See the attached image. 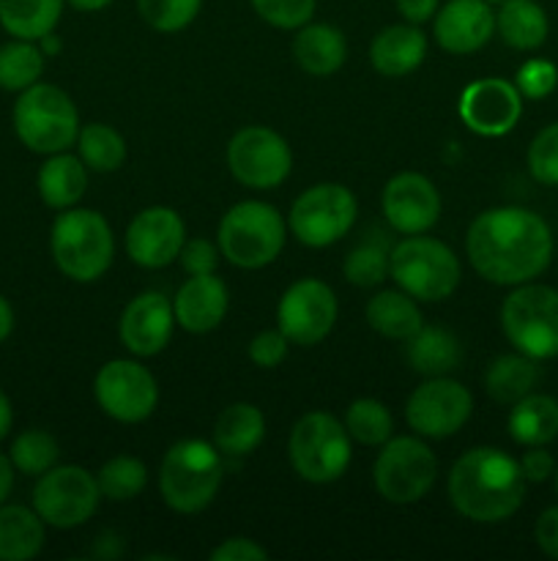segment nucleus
I'll return each instance as SVG.
<instances>
[{"mask_svg":"<svg viewBox=\"0 0 558 561\" xmlns=\"http://www.w3.org/2000/svg\"><path fill=\"white\" fill-rule=\"evenodd\" d=\"M14 131L22 146L33 153H60L77 146L80 135V113L66 91L49 82H36L16 96Z\"/></svg>","mask_w":558,"mask_h":561,"instance_id":"5","label":"nucleus"},{"mask_svg":"<svg viewBox=\"0 0 558 561\" xmlns=\"http://www.w3.org/2000/svg\"><path fill=\"white\" fill-rule=\"evenodd\" d=\"M474 414V398L460 381L435 376L414 389L405 405L410 431L425 438H449L463 431Z\"/></svg>","mask_w":558,"mask_h":561,"instance_id":"15","label":"nucleus"},{"mask_svg":"<svg viewBox=\"0 0 558 561\" xmlns=\"http://www.w3.org/2000/svg\"><path fill=\"white\" fill-rule=\"evenodd\" d=\"M14 477H16V469L11 466L9 455L0 453V504L9 502L11 491H14Z\"/></svg>","mask_w":558,"mask_h":561,"instance_id":"50","label":"nucleus"},{"mask_svg":"<svg viewBox=\"0 0 558 561\" xmlns=\"http://www.w3.org/2000/svg\"><path fill=\"white\" fill-rule=\"evenodd\" d=\"M255 14L279 31H299L312 20L317 0H249Z\"/></svg>","mask_w":558,"mask_h":561,"instance_id":"41","label":"nucleus"},{"mask_svg":"<svg viewBox=\"0 0 558 561\" xmlns=\"http://www.w3.org/2000/svg\"><path fill=\"white\" fill-rule=\"evenodd\" d=\"M66 3H69L71 9H77V11H88V14H91V11H102V9H107V5L113 3V0H66Z\"/></svg>","mask_w":558,"mask_h":561,"instance_id":"53","label":"nucleus"},{"mask_svg":"<svg viewBox=\"0 0 558 561\" xmlns=\"http://www.w3.org/2000/svg\"><path fill=\"white\" fill-rule=\"evenodd\" d=\"M520 469H523L525 482L539 485V482L550 480L556 474V460H553V455L545 447H528V453L520 458Z\"/></svg>","mask_w":558,"mask_h":561,"instance_id":"47","label":"nucleus"},{"mask_svg":"<svg viewBox=\"0 0 558 561\" xmlns=\"http://www.w3.org/2000/svg\"><path fill=\"white\" fill-rule=\"evenodd\" d=\"M356 197L348 186L342 184H315L301 192L290 208V233L304 247H332L353 228Z\"/></svg>","mask_w":558,"mask_h":561,"instance_id":"12","label":"nucleus"},{"mask_svg":"<svg viewBox=\"0 0 558 561\" xmlns=\"http://www.w3.org/2000/svg\"><path fill=\"white\" fill-rule=\"evenodd\" d=\"M372 477L386 502L416 504L435 485L438 460L421 438L397 436L383 444Z\"/></svg>","mask_w":558,"mask_h":561,"instance_id":"10","label":"nucleus"},{"mask_svg":"<svg viewBox=\"0 0 558 561\" xmlns=\"http://www.w3.org/2000/svg\"><path fill=\"white\" fill-rule=\"evenodd\" d=\"M496 31L507 47L531 53L547 42L550 22L536 0H503L496 14Z\"/></svg>","mask_w":558,"mask_h":561,"instance_id":"30","label":"nucleus"},{"mask_svg":"<svg viewBox=\"0 0 558 561\" xmlns=\"http://www.w3.org/2000/svg\"><path fill=\"white\" fill-rule=\"evenodd\" d=\"M288 228L271 203L244 201L228 208L219 222V252L239 268H263L282 252Z\"/></svg>","mask_w":558,"mask_h":561,"instance_id":"6","label":"nucleus"},{"mask_svg":"<svg viewBox=\"0 0 558 561\" xmlns=\"http://www.w3.org/2000/svg\"><path fill=\"white\" fill-rule=\"evenodd\" d=\"M11 427H14V409H11L9 394H5L3 389H0V442H3V438L9 436Z\"/></svg>","mask_w":558,"mask_h":561,"instance_id":"52","label":"nucleus"},{"mask_svg":"<svg viewBox=\"0 0 558 561\" xmlns=\"http://www.w3.org/2000/svg\"><path fill=\"white\" fill-rule=\"evenodd\" d=\"M405 356L410 367L427 378L449 376L463 362L460 340L443 327H421L414 337L405 340Z\"/></svg>","mask_w":558,"mask_h":561,"instance_id":"29","label":"nucleus"},{"mask_svg":"<svg viewBox=\"0 0 558 561\" xmlns=\"http://www.w3.org/2000/svg\"><path fill=\"white\" fill-rule=\"evenodd\" d=\"M77 151L88 170L115 173L126 162V140L109 124H85L77 135Z\"/></svg>","mask_w":558,"mask_h":561,"instance_id":"35","label":"nucleus"},{"mask_svg":"<svg viewBox=\"0 0 558 561\" xmlns=\"http://www.w3.org/2000/svg\"><path fill=\"white\" fill-rule=\"evenodd\" d=\"M501 327L514 351L531 359L558 356V290L550 285L523 283L501 305Z\"/></svg>","mask_w":558,"mask_h":561,"instance_id":"8","label":"nucleus"},{"mask_svg":"<svg viewBox=\"0 0 558 561\" xmlns=\"http://www.w3.org/2000/svg\"><path fill=\"white\" fill-rule=\"evenodd\" d=\"M514 85L523 93L525 99H545L556 91L558 85V69L556 64L542 58L525 60L518 69V77H514Z\"/></svg>","mask_w":558,"mask_h":561,"instance_id":"43","label":"nucleus"},{"mask_svg":"<svg viewBox=\"0 0 558 561\" xmlns=\"http://www.w3.org/2000/svg\"><path fill=\"white\" fill-rule=\"evenodd\" d=\"M487 3H503V0H487Z\"/></svg>","mask_w":558,"mask_h":561,"instance_id":"55","label":"nucleus"},{"mask_svg":"<svg viewBox=\"0 0 558 561\" xmlns=\"http://www.w3.org/2000/svg\"><path fill=\"white\" fill-rule=\"evenodd\" d=\"M367 323L388 340H408L425 327L414 296L405 290H381L367 305Z\"/></svg>","mask_w":558,"mask_h":561,"instance_id":"32","label":"nucleus"},{"mask_svg":"<svg viewBox=\"0 0 558 561\" xmlns=\"http://www.w3.org/2000/svg\"><path fill=\"white\" fill-rule=\"evenodd\" d=\"M388 274L399 290L419 301H443L457 290L460 261L443 241L425 233L405 236L392 247Z\"/></svg>","mask_w":558,"mask_h":561,"instance_id":"7","label":"nucleus"},{"mask_svg":"<svg viewBox=\"0 0 558 561\" xmlns=\"http://www.w3.org/2000/svg\"><path fill=\"white\" fill-rule=\"evenodd\" d=\"M175 329L173 305L164 294L146 290L126 305L118 337L135 356H156L170 345Z\"/></svg>","mask_w":558,"mask_h":561,"instance_id":"20","label":"nucleus"},{"mask_svg":"<svg viewBox=\"0 0 558 561\" xmlns=\"http://www.w3.org/2000/svg\"><path fill=\"white\" fill-rule=\"evenodd\" d=\"M383 217L397 233H427L441 217V195L421 173H399L383 186Z\"/></svg>","mask_w":558,"mask_h":561,"instance_id":"19","label":"nucleus"},{"mask_svg":"<svg viewBox=\"0 0 558 561\" xmlns=\"http://www.w3.org/2000/svg\"><path fill=\"white\" fill-rule=\"evenodd\" d=\"M427 58V36L419 25H388L372 38L370 60L383 77H405Z\"/></svg>","mask_w":558,"mask_h":561,"instance_id":"23","label":"nucleus"},{"mask_svg":"<svg viewBox=\"0 0 558 561\" xmlns=\"http://www.w3.org/2000/svg\"><path fill=\"white\" fill-rule=\"evenodd\" d=\"M44 49L38 42L27 38H11L0 44V88L11 93H22L25 88L42 82L44 75Z\"/></svg>","mask_w":558,"mask_h":561,"instance_id":"34","label":"nucleus"},{"mask_svg":"<svg viewBox=\"0 0 558 561\" xmlns=\"http://www.w3.org/2000/svg\"><path fill=\"white\" fill-rule=\"evenodd\" d=\"M277 323L290 343L304 348L323 343L337 323V296L321 279H299L279 299Z\"/></svg>","mask_w":558,"mask_h":561,"instance_id":"16","label":"nucleus"},{"mask_svg":"<svg viewBox=\"0 0 558 561\" xmlns=\"http://www.w3.org/2000/svg\"><path fill=\"white\" fill-rule=\"evenodd\" d=\"M290 340L284 337L279 329H268V332H260L252 337L249 343V359L252 365L263 367V370H271V367H279L288 356Z\"/></svg>","mask_w":558,"mask_h":561,"instance_id":"44","label":"nucleus"},{"mask_svg":"<svg viewBox=\"0 0 558 561\" xmlns=\"http://www.w3.org/2000/svg\"><path fill=\"white\" fill-rule=\"evenodd\" d=\"M228 305V285L219 277H213V274H197V277L186 279L178 288V294H175V323H178L184 332L208 334L224 321Z\"/></svg>","mask_w":558,"mask_h":561,"instance_id":"22","label":"nucleus"},{"mask_svg":"<svg viewBox=\"0 0 558 561\" xmlns=\"http://www.w3.org/2000/svg\"><path fill=\"white\" fill-rule=\"evenodd\" d=\"M96 482L102 499H107V502H129V499H137L146 491L148 469L140 458L118 455V458H109L98 469Z\"/></svg>","mask_w":558,"mask_h":561,"instance_id":"37","label":"nucleus"},{"mask_svg":"<svg viewBox=\"0 0 558 561\" xmlns=\"http://www.w3.org/2000/svg\"><path fill=\"white\" fill-rule=\"evenodd\" d=\"M202 0H137L142 20L159 33H178L197 20Z\"/></svg>","mask_w":558,"mask_h":561,"instance_id":"40","label":"nucleus"},{"mask_svg":"<svg viewBox=\"0 0 558 561\" xmlns=\"http://www.w3.org/2000/svg\"><path fill=\"white\" fill-rule=\"evenodd\" d=\"M47 524L25 504H0V561H31L42 553Z\"/></svg>","mask_w":558,"mask_h":561,"instance_id":"26","label":"nucleus"},{"mask_svg":"<svg viewBox=\"0 0 558 561\" xmlns=\"http://www.w3.org/2000/svg\"><path fill=\"white\" fill-rule=\"evenodd\" d=\"M14 323H16L14 307H11V301L0 294V343H5V340L11 337V332H14Z\"/></svg>","mask_w":558,"mask_h":561,"instance_id":"51","label":"nucleus"},{"mask_svg":"<svg viewBox=\"0 0 558 561\" xmlns=\"http://www.w3.org/2000/svg\"><path fill=\"white\" fill-rule=\"evenodd\" d=\"M438 3L441 0H397V11L410 25H425L438 14Z\"/></svg>","mask_w":558,"mask_h":561,"instance_id":"49","label":"nucleus"},{"mask_svg":"<svg viewBox=\"0 0 558 561\" xmlns=\"http://www.w3.org/2000/svg\"><path fill=\"white\" fill-rule=\"evenodd\" d=\"M38 197L47 208L66 211L77 206L88 190V168L74 153H49L47 162L38 168L36 175Z\"/></svg>","mask_w":558,"mask_h":561,"instance_id":"25","label":"nucleus"},{"mask_svg":"<svg viewBox=\"0 0 558 561\" xmlns=\"http://www.w3.org/2000/svg\"><path fill=\"white\" fill-rule=\"evenodd\" d=\"M388 255H392V250H388L381 236L361 241L345 257V279L359 285V288H375L388 277Z\"/></svg>","mask_w":558,"mask_h":561,"instance_id":"39","label":"nucleus"},{"mask_svg":"<svg viewBox=\"0 0 558 561\" xmlns=\"http://www.w3.org/2000/svg\"><path fill=\"white\" fill-rule=\"evenodd\" d=\"M345 431L364 447H383L392 438L394 420L381 400L361 398L350 403L348 414H345Z\"/></svg>","mask_w":558,"mask_h":561,"instance_id":"38","label":"nucleus"},{"mask_svg":"<svg viewBox=\"0 0 558 561\" xmlns=\"http://www.w3.org/2000/svg\"><path fill=\"white\" fill-rule=\"evenodd\" d=\"M432 20L438 47L452 55L476 53L496 33V11L487 0H449Z\"/></svg>","mask_w":558,"mask_h":561,"instance_id":"21","label":"nucleus"},{"mask_svg":"<svg viewBox=\"0 0 558 561\" xmlns=\"http://www.w3.org/2000/svg\"><path fill=\"white\" fill-rule=\"evenodd\" d=\"M33 510L53 529H77L96 513L102 493L96 477L82 466H53L33 488Z\"/></svg>","mask_w":558,"mask_h":561,"instance_id":"11","label":"nucleus"},{"mask_svg":"<svg viewBox=\"0 0 558 561\" xmlns=\"http://www.w3.org/2000/svg\"><path fill=\"white\" fill-rule=\"evenodd\" d=\"M525 485L520 460L498 447H474L449 471V502L463 518L501 524L520 510Z\"/></svg>","mask_w":558,"mask_h":561,"instance_id":"2","label":"nucleus"},{"mask_svg":"<svg viewBox=\"0 0 558 561\" xmlns=\"http://www.w3.org/2000/svg\"><path fill=\"white\" fill-rule=\"evenodd\" d=\"M98 409L115 422L137 425L156 411L159 387L146 365L131 359H113L96 373L93 381Z\"/></svg>","mask_w":558,"mask_h":561,"instance_id":"14","label":"nucleus"},{"mask_svg":"<svg viewBox=\"0 0 558 561\" xmlns=\"http://www.w3.org/2000/svg\"><path fill=\"white\" fill-rule=\"evenodd\" d=\"M66 0H0V27L11 38L42 42L55 33Z\"/></svg>","mask_w":558,"mask_h":561,"instance_id":"31","label":"nucleus"},{"mask_svg":"<svg viewBox=\"0 0 558 561\" xmlns=\"http://www.w3.org/2000/svg\"><path fill=\"white\" fill-rule=\"evenodd\" d=\"M288 455L293 471L312 485L337 482L350 466V436L337 416L310 411L290 431Z\"/></svg>","mask_w":558,"mask_h":561,"instance_id":"9","label":"nucleus"},{"mask_svg":"<svg viewBox=\"0 0 558 561\" xmlns=\"http://www.w3.org/2000/svg\"><path fill=\"white\" fill-rule=\"evenodd\" d=\"M222 453L202 438H184L162 458L159 491L164 504L181 515L202 513L222 485Z\"/></svg>","mask_w":558,"mask_h":561,"instance_id":"4","label":"nucleus"},{"mask_svg":"<svg viewBox=\"0 0 558 561\" xmlns=\"http://www.w3.org/2000/svg\"><path fill=\"white\" fill-rule=\"evenodd\" d=\"M186 228L170 206L142 208L126 230V252L142 268H164L181 255Z\"/></svg>","mask_w":558,"mask_h":561,"instance_id":"18","label":"nucleus"},{"mask_svg":"<svg viewBox=\"0 0 558 561\" xmlns=\"http://www.w3.org/2000/svg\"><path fill=\"white\" fill-rule=\"evenodd\" d=\"M523 115V93L501 77L476 80L460 93V118L481 137H501L518 126Z\"/></svg>","mask_w":558,"mask_h":561,"instance_id":"17","label":"nucleus"},{"mask_svg":"<svg viewBox=\"0 0 558 561\" xmlns=\"http://www.w3.org/2000/svg\"><path fill=\"white\" fill-rule=\"evenodd\" d=\"M534 540L545 557L558 561V507H547L545 513L536 518Z\"/></svg>","mask_w":558,"mask_h":561,"instance_id":"48","label":"nucleus"},{"mask_svg":"<svg viewBox=\"0 0 558 561\" xmlns=\"http://www.w3.org/2000/svg\"><path fill=\"white\" fill-rule=\"evenodd\" d=\"M465 252L487 283L512 288L534 283L553 261L550 225L528 208H487L470 222Z\"/></svg>","mask_w":558,"mask_h":561,"instance_id":"1","label":"nucleus"},{"mask_svg":"<svg viewBox=\"0 0 558 561\" xmlns=\"http://www.w3.org/2000/svg\"><path fill=\"white\" fill-rule=\"evenodd\" d=\"M49 252L60 274L74 283H96L115 255L109 222L93 208H66L49 230Z\"/></svg>","mask_w":558,"mask_h":561,"instance_id":"3","label":"nucleus"},{"mask_svg":"<svg viewBox=\"0 0 558 561\" xmlns=\"http://www.w3.org/2000/svg\"><path fill=\"white\" fill-rule=\"evenodd\" d=\"M539 365L536 359L525 354H503L487 367L485 373V389L496 403L514 405L523 400L525 394L534 392L536 381H539Z\"/></svg>","mask_w":558,"mask_h":561,"instance_id":"33","label":"nucleus"},{"mask_svg":"<svg viewBox=\"0 0 558 561\" xmlns=\"http://www.w3.org/2000/svg\"><path fill=\"white\" fill-rule=\"evenodd\" d=\"M507 425L520 447H545L558 436V400L550 394H525L512 405Z\"/></svg>","mask_w":558,"mask_h":561,"instance_id":"28","label":"nucleus"},{"mask_svg":"<svg viewBox=\"0 0 558 561\" xmlns=\"http://www.w3.org/2000/svg\"><path fill=\"white\" fill-rule=\"evenodd\" d=\"M553 477H556V493H558V466H556V474H553Z\"/></svg>","mask_w":558,"mask_h":561,"instance_id":"54","label":"nucleus"},{"mask_svg":"<svg viewBox=\"0 0 558 561\" xmlns=\"http://www.w3.org/2000/svg\"><path fill=\"white\" fill-rule=\"evenodd\" d=\"M528 170L539 184L558 186V121L536 131L528 146Z\"/></svg>","mask_w":558,"mask_h":561,"instance_id":"42","label":"nucleus"},{"mask_svg":"<svg viewBox=\"0 0 558 561\" xmlns=\"http://www.w3.org/2000/svg\"><path fill=\"white\" fill-rule=\"evenodd\" d=\"M293 58L306 75L328 77L342 69L348 58V44L339 27L328 22H306L293 38Z\"/></svg>","mask_w":558,"mask_h":561,"instance_id":"24","label":"nucleus"},{"mask_svg":"<svg viewBox=\"0 0 558 561\" xmlns=\"http://www.w3.org/2000/svg\"><path fill=\"white\" fill-rule=\"evenodd\" d=\"M213 561H266L268 551L249 537H230L211 551Z\"/></svg>","mask_w":558,"mask_h":561,"instance_id":"46","label":"nucleus"},{"mask_svg":"<svg viewBox=\"0 0 558 561\" xmlns=\"http://www.w3.org/2000/svg\"><path fill=\"white\" fill-rule=\"evenodd\" d=\"M60 447L55 442L53 433L38 431V427H31V431H22L20 436L11 442L9 447V460L20 474L25 477H42L47 474L53 466H58Z\"/></svg>","mask_w":558,"mask_h":561,"instance_id":"36","label":"nucleus"},{"mask_svg":"<svg viewBox=\"0 0 558 561\" xmlns=\"http://www.w3.org/2000/svg\"><path fill=\"white\" fill-rule=\"evenodd\" d=\"M228 168L249 190H274L293 168L288 140L268 126H244L228 142Z\"/></svg>","mask_w":558,"mask_h":561,"instance_id":"13","label":"nucleus"},{"mask_svg":"<svg viewBox=\"0 0 558 561\" xmlns=\"http://www.w3.org/2000/svg\"><path fill=\"white\" fill-rule=\"evenodd\" d=\"M181 266L189 277L197 274H213L219 266V250L208 239H191L181 247Z\"/></svg>","mask_w":558,"mask_h":561,"instance_id":"45","label":"nucleus"},{"mask_svg":"<svg viewBox=\"0 0 558 561\" xmlns=\"http://www.w3.org/2000/svg\"><path fill=\"white\" fill-rule=\"evenodd\" d=\"M263 436H266V416L252 403L228 405L213 425V444L230 458L252 455L263 444Z\"/></svg>","mask_w":558,"mask_h":561,"instance_id":"27","label":"nucleus"}]
</instances>
